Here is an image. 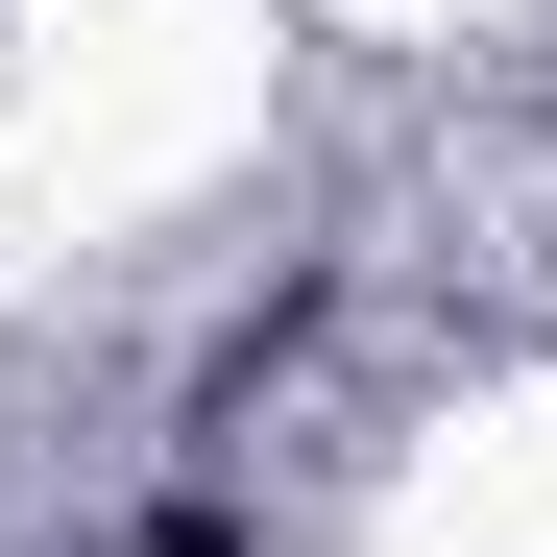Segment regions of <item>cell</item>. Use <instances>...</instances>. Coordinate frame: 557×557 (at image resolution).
<instances>
[{"mask_svg": "<svg viewBox=\"0 0 557 557\" xmlns=\"http://www.w3.org/2000/svg\"><path fill=\"white\" fill-rule=\"evenodd\" d=\"M315 315H339L315 267H292V292H267V315H219V363H195V436H243L267 388H292V363H315Z\"/></svg>", "mask_w": 557, "mask_h": 557, "instance_id": "obj_1", "label": "cell"}, {"mask_svg": "<svg viewBox=\"0 0 557 557\" xmlns=\"http://www.w3.org/2000/svg\"><path fill=\"white\" fill-rule=\"evenodd\" d=\"M122 557H243V509H219V485H170V509H146Z\"/></svg>", "mask_w": 557, "mask_h": 557, "instance_id": "obj_2", "label": "cell"}]
</instances>
